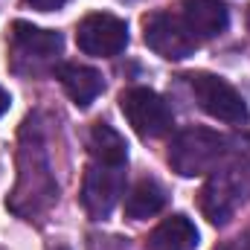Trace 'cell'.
<instances>
[{"label":"cell","instance_id":"1","mask_svg":"<svg viewBox=\"0 0 250 250\" xmlns=\"http://www.w3.org/2000/svg\"><path fill=\"white\" fill-rule=\"evenodd\" d=\"M230 151V140L212 128H187L169 146V163L178 175L198 178L209 175L221 166Z\"/></svg>","mask_w":250,"mask_h":250},{"label":"cell","instance_id":"2","mask_svg":"<svg viewBox=\"0 0 250 250\" xmlns=\"http://www.w3.org/2000/svg\"><path fill=\"white\" fill-rule=\"evenodd\" d=\"M250 195V178L236 166H218L201 189V209L209 224L224 227Z\"/></svg>","mask_w":250,"mask_h":250},{"label":"cell","instance_id":"3","mask_svg":"<svg viewBox=\"0 0 250 250\" xmlns=\"http://www.w3.org/2000/svg\"><path fill=\"white\" fill-rule=\"evenodd\" d=\"M189 87H192L195 102L201 105V111L209 114L212 120H221V123H230V125H242L250 120L248 102L224 79H218L212 73H192Z\"/></svg>","mask_w":250,"mask_h":250},{"label":"cell","instance_id":"4","mask_svg":"<svg viewBox=\"0 0 250 250\" xmlns=\"http://www.w3.org/2000/svg\"><path fill=\"white\" fill-rule=\"evenodd\" d=\"M120 105H123L125 120L131 123V128L140 134V137H163L172 125H175V114L169 108V102L148 90V87H131L120 96Z\"/></svg>","mask_w":250,"mask_h":250},{"label":"cell","instance_id":"5","mask_svg":"<svg viewBox=\"0 0 250 250\" xmlns=\"http://www.w3.org/2000/svg\"><path fill=\"white\" fill-rule=\"evenodd\" d=\"M143 38H146L148 50H154L157 56H163L169 62H184L198 47V38L189 32L184 18H178L172 12H151L143 21Z\"/></svg>","mask_w":250,"mask_h":250},{"label":"cell","instance_id":"6","mask_svg":"<svg viewBox=\"0 0 250 250\" xmlns=\"http://www.w3.org/2000/svg\"><path fill=\"white\" fill-rule=\"evenodd\" d=\"M125 195V166L117 163H90L82 184V204L90 218H108Z\"/></svg>","mask_w":250,"mask_h":250},{"label":"cell","instance_id":"7","mask_svg":"<svg viewBox=\"0 0 250 250\" xmlns=\"http://www.w3.org/2000/svg\"><path fill=\"white\" fill-rule=\"evenodd\" d=\"M76 44L82 53L96 59H114L128 47V26L117 15L93 12L76 26Z\"/></svg>","mask_w":250,"mask_h":250},{"label":"cell","instance_id":"8","mask_svg":"<svg viewBox=\"0 0 250 250\" xmlns=\"http://www.w3.org/2000/svg\"><path fill=\"white\" fill-rule=\"evenodd\" d=\"M12 44H15V56L21 62H29L32 70H38V67H44L62 56L64 38L53 29H41V26H32L26 21H15Z\"/></svg>","mask_w":250,"mask_h":250},{"label":"cell","instance_id":"9","mask_svg":"<svg viewBox=\"0 0 250 250\" xmlns=\"http://www.w3.org/2000/svg\"><path fill=\"white\" fill-rule=\"evenodd\" d=\"M56 79L62 82V87L67 90V96L79 105V108H87L102 90H105V82H102V73L87 67V64L79 62H64L56 67Z\"/></svg>","mask_w":250,"mask_h":250},{"label":"cell","instance_id":"10","mask_svg":"<svg viewBox=\"0 0 250 250\" xmlns=\"http://www.w3.org/2000/svg\"><path fill=\"white\" fill-rule=\"evenodd\" d=\"M181 18L195 38H218L230 23L227 6L218 0H184Z\"/></svg>","mask_w":250,"mask_h":250},{"label":"cell","instance_id":"11","mask_svg":"<svg viewBox=\"0 0 250 250\" xmlns=\"http://www.w3.org/2000/svg\"><path fill=\"white\" fill-rule=\"evenodd\" d=\"M198 248V230L187 215H172L160 221L151 236H148V250H195Z\"/></svg>","mask_w":250,"mask_h":250},{"label":"cell","instance_id":"12","mask_svg":"<svg viewBox=\"0 0 250 250\" xmlns=\"http://www.w3.org/2000/svg\"><path fill=\"white\" fill-rule=\"evenodd\" d=\"M87 146H90V154L96 163H117V166L128 163V146H125L123 134L108 123H96L90 128Z\"/></svg>","mask_w":250,"mask_h":250},{"label":"cell","instance_id":"13","mask_svg":"<svg viewBox=\"0 0 250 250\" xmlns=\"http://www.w3.org/2000/svg\"><path fill=\"white\" fill-rule=\"evenodd\" d=\"M166 207V189L157 181H140L125 198L128 218H151Z\"/></svg>","mask_w":250,"mask_h":250},{"label":"cell","instance_id":"14","mask_svg":"<svg viewBox=\"0 0 250 250\" xmlns=\"http://www.w3.org/2000/svg\"><path fill=\"white\" fill-rule=\"evenodd\" d=\"M32 9H38V12H53V9H62L67 0H26Z\"/></svg>","mask_w":250,"mask_h":250},{"label":"cell","instance_id":"15","mask_svg":"<svg viewBox=\"0 0 250 250\" xmlns=\"http://www.w3.org/2000/svg\"><path fill=\"white\" fill-rule=\"evenodd\" d=\"M9 102H12V99H9V93H6V90L0 87V117H3L6 111H9Z\"/></svg>","mask_w":250,"mask_h":250},{"label":"cell","instance_id":"16","mask_svg":"<svg viewBox=\"0 0 250 250\" xmlns=\"http://www.w3.org/2000/svg\"><path fill=\"white\" fill-rule=\"evenodd\" d=\"M221 250H250V245L248 242H227Z\"/></svg>","mask_w":250,"mask_h":250},{"label":"cell","instance_id":"17","mask_svg":"<svg viewBox=\"0 0 250 250\" xmlns=\"http://www.w3.org/2000/svg\"><path fill=\"white\" fill-rule=\"evenodd\" d=\"M53 250H70V248H64V245H62V248H53Z\"/></svg>","mask_w":250,"mask_h":250}]
</instances>
